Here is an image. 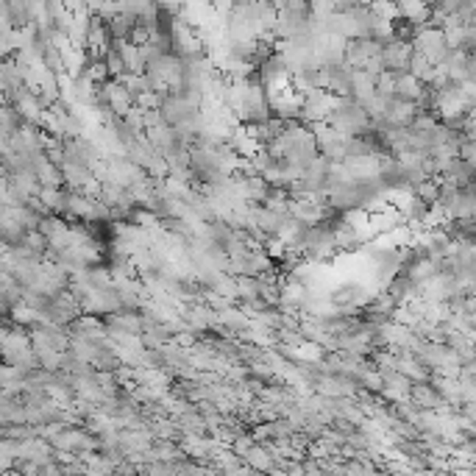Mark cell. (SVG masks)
I'll use <instances>...</instances> for the list:
<instances>
[{"label": "cell", "instance_id": "obj_1", "mask_svg": "<svg viewBox=\"0 0 476 476\" xmlns=\"http://www.w3.org/2000/svg\"><path fill=\"white\" fill-rule=\"evenodd\" d=\"M412 51L418 56H423L429 64H440L449 53L446 48V39H443V31L435 28V25H423L412 34Z\"/></svg>", "mask_w": 476, "mask_h": 476}, {"label": "cell", "instance_id": "obj_2", "mask_svg": "<svg viewBox=\"0 0 476 476\" xmlns=\"http://www.w3.org/2000/svg\"><path fill=\"white\" fill-rule=\"evenodd\" d=\"M354 103L365 106L368 101L376 98V78L365 70H351V95H349Z\"/></svg>", "mask_w": 476, "mask_h": 476}, {"label": "cell", "instance_id": "obj_3", "mask_svg": "<svg viewBox=\"0 0 476 476\" xmlns=\"http://www.w3.org/2000/svg\"><path fill=\"white\" fill-rule=\"evenodd\" d=\"M423 92H426V86H423L418 78H412L410 73H399V75H396L393 98L407 101V103H421V101H423Z\"/></svg>", "mask_w": 476, "mask_h": 476}, {"label": "cell", "instance_id": "obj_4", "mask_svg": "<svg viewBox=\"0 0 476 476\" xmlns=\"http://www.w3.org/2000/svg\"><path fill=\"white\" fill-rule=\"evenodd\" d=\"M242 462H245L253 473H271V471L276 468V460H273V454H271L265 446H253V449L242 457Z\"/></svg>", "mask_w": 476, "mask_h": 476}]
</instances>
